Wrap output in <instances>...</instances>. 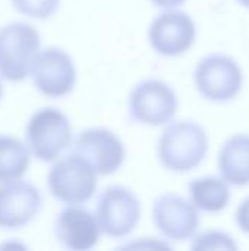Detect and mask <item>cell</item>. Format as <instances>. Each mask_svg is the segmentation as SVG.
Returning <instances> with one entry per match:
<instances>
[{
	"label": "cell",
	"mask_w": 249,
	"mask_h": 251,
	"mask_svg": "<svg viewBox=\"0 0 249 251\" xmlns=\"http://www.w3.org/2000/svg\"><path fill=\"white\" fill-rule=\"evenodd\" d=\"M43 197L37 187L19 179L0 182V228L19 229L40 213Z\"/></svg>",
	"instance_id": "12"
},
{
	"label": "cell",
	"mask_w": 249,
	"mask_h": 251,
	"mask_svg": "<svg viewBox=\"0 0 249 251\" xmlns=\"http://www.w3.org/2000/svg\"><path fill=\"white\" fill-rule=\"evenodd\" d=\"M29 75L37 90L51 99L68 96L76 82V69L72 57L59 47L40 50Z\"/></svg>",
	"instance_id": "8"
},
{
	"label": "cell",
	"mask_w": 249,
	"mask_h": 251,
	"mask_svg": "<svg viewBox=\"0 0 249 251\" xmlns=\"http://www.w3.org/2000/svg\"><path fill=\"white\" fill-rule=\"evenodd\" d=\"M40 32L29 24L10 22L0 28V76L12 81H23L41 50Z\"/></svg>",
	"instance_id": "2"
},
{
	"label": "cell",
	"mask_w": 249,
	"mask_h": 251,
	"mask_svg": "<svg viewBox=\"0 0 249 251\" xmlns=\"http://www.w3.org/2000/svg\"><path fill=\"white\" fill-rule=\"evenodd\" d=\"M153 222L166 238L185 241L197 234L200 215L186 199L178 194H163L153 204Z\"/></svg>",
	"instance_id": "11"
},
{
	"label": "cell",
	"mask_w": 249,
	"mask_h": 251,
	"mask_svg": "<svg viewBox=\"0 0 249 251\" xmlns=\"http://www.w3.org/2000/svg\"><path fill=\"white\" fill-rule=\"evenodd\" d=\"M192 250H238L235 240L223 231H207L197 235L191 246Z\"/></svg>",
	"instance_id": "17"
},
{
	"label": "cell",
	"mask_w": 249,
	"mask_h": 251,
	"mask_svg": "<svg viewBox=\"0 0 249 251\" xmlns=\"http://www.w3.org/2000/svg\"><path fill=\"white\" fill-rule=\"evenodd\" d=\"M208 153V137L201 125L194 121L169 124L160 135L157 154L160 163L178 174L189 172L200 166Z\"/></svg>",
	"instance_id": "1"
},
{
	"label": "cell",
	"mask_w": 249,
	"mask_h": 251,
	"mask_svg": "<svg viewBox=\"0 0 249 251\" xmlns=\"http://www.w3.org/2000/svg\"><path fill=\"white\" fill-rule=\"evenodd\" d=\"M3 97V85H1V81H0V100Z\"/></svg>",
	"instance_id": "22"
},
{
	"label": "cell",
	"mask_w": 249,
	"mask_h": 251,
	"mask_svg": "<svg viewBox=\"0 0 249 251\" xmlns=\"http://www.w3.org/2000/svg\"><path fill=\"white\" fill-rule=\"evenodd\" d=\"M54 235L68 250L87 251L98 244L101 229L95 215L79 204H69L54 221Z\"/></svg>",
	"instance_id": "13"
},
{
	"label": "cell",
	"mask_w": 249,
	"mask_h": 251,
	"mask_svg": "<svg viewBox=\"0 0 249 251\" xmlns=\"http://www.w3.org/2000/svg\"><path fill=\"white\" fill-rule=\"evenodd\" d=\"M95 218L103 234L123 238L136 228L141 219L139 199L126 187H107L98 197Z\"/></svg>",
	"instance_id": "6"
},
{
	"label": "cell",
	"mask_w": 249,
	"mask_h": 251,
	"mask_svg": "<svg viewBox=\"0 0 249 251\" xmlns=\"http://www.w3.org/2000/svg\"><path fill=\"white\" fill-rule=\"evenodd\" d=\"M179 101L175 90L160 79H145L129 94V115L134 121L148 126L169 124L176 115Z\"/></svg>",
	"instance_id": "7"
},
{
	"label": "cell",
	"mask_w": 249,
	"mask_h": 251,
	"mask_svg": "<svg viewBox=\"0 0 249 251\" xmlns=\"http://www.w3.org/2000/svg\"><path fill=\"white\" fill-rule=\"evenodd\" d=\"M238 1H239L244 7H248L249 9V0H238Z\"/></svg>",
	"instance_id": "21"
},
{
	"label": "cell",
	"mask_w": 249,
	"mask_h": 251,
	"mask_svg": "<svg viewBox=\"0 0 249 251\" xmlns=\"http://www.w3.org/2000/svg\"><path fill=\"white\" fill-rule=\"evenodd\" d=\"M191 203L203 212L217 213L227 207L230 201V190L223 178L204 176L189 184Z\"/></svg>",
	"instance_id": "15"
},
{
	"label": "cell",
	"mask_w": 249,
	"mask_h": 251,
	"mask_svg": "<svg viewBox=\"0 0 249 251\" xmlns=\"http://www.w3.org/2000/svg\"><path fill=\"white\" fill-rule=\"evenodd\" d=\"M73 153L91 163L98 175L117 172L126 157L122 140L107 128H88L81 131L72 143Z\"/></svg>",
	"instance_id": "9"
},
{
	"label": "cell",
	"mask_w": 249,
	"mask_h": 251,
	"mask_svg": "<svg viewBox=\"0 0 249 251\" xmlns=\"http://www.w3.org/2000/svg\"><path fill=\"white\" fill-rule=\"evenodd\" d=\"M97 176L88 160L72 153L51 166L47 187L51 196L65 204H84L97 191Z\"/></svg>",
	"instance_id": "4"
},
{
	"label": "cell",
	"mask_w": 249,
	"mask_h": 251,
	"mask_svg": "<svg viewBox=\"0 0 249 251\" xmlns=\"http://www.w3.org/2000/svg\"><path fill=\"white\" fill-rule=\"evenodd\" d=\"M25 138L34 157L41 162H54L72 144V125L59 109L44 107L28 121Z\"/></svg>",
	"instance_id": "3"
},
{
	"label": "cell",
	"mask_w": 249,
	"mask_h": 251,
	"mask_svg": "<svg viewBox=\"0 0 249 251\" xmlns=\"http://www.w3.org/2000/svg\"><path fill=\"white\" fill-rule=\"evenodd\" d=\"M195 37V22L182 10L170 9L157 15L148 28V40L154 51L169 57L181 56L188 51Z\"/></svg>",
	"instance_id": "10"
},
{
	"label": "cell",
	"mask_w": 249,
	"mask_h": 251,
	"mask_svg": "<svg viewBox=\"0 0 249 251\" xmlns=\"http://www.w3.org/2000/svg\"><path fill=\"white\" fill-rule=\"evenodd\" d=\"M236 224L238 226L249 234V197H247L236 210Z\"/></svg>",
	"instance_id": "19"
},
{
	"label": "cell",
	"mask_w": 249,
	"mask_h": 251,
	"mask_svg": "<svg viewBox=\"0 0 249 251\" xmlns=\"http://www.w3.org/2000/svg\"><path fill=\"white\" fill-rule=\"evenodd\" d=\"M219 171L222 178L232 185L249 184V135L236 134L222 147L219 154Z\"/></svg>",
	"instance_id": "14"
},
{
	"label": "cell",
	"mask_w": 249,
	"mask_h": 251,
	"mask_svg": "<svg viewBox=\"0 0 249 251\" xmlns=\"http://www.w3.org/2000/svg\"><path fill=\"white\" fill-rule=\"evenodd\" d=\"M194 79L200 94L214 103L230 101L244 85V75L238 62L220 53L203 57L195 68Z\"/></svg>",
	"instance_id": "5"
},
{
	"label": "cell",
	"mask_w": 249,
	"mask_h": 251,
	"mask_svg": "<svg viewBox=\"0 0 249 251\" xmlns=\"http://www.w3.org/2000/svg\"><path fill=\"white\" fill-rule=\"evenodd\" d=\"M12 4L19 13L25 16L47 19L57 12L60 0H12Z\"/></svg>",
	"instance_id": "18"
},
{
	"label": "cell",
	"mask_w": 249,
	"mask_h": 251,
	"mask_svg": "<svg viewBox=\"0 0 249 251\" xmlns=\"http://www.w3.org/2000/svg\"><path fill=\"white\" fill-rule=\"evenodd\" d=\"M31 153L18 138L0 135V182L22 178L29 166Z\"/></svg>",
	"instance_id": "16"
},
{
	"label": "cell",
	"mask_w": 249,
	"mask_h": 251,
	"mask_svg": "<svg viewBox=\"0 0 249 251\" xmlns=\"http://www.w3.org/2000/svg\"><path fill=\"white\" fill-rule=\"evenodd\" d=\"M156 6L158 7H164V9H173L179 4H182L185 0H151Z\"/></svg>",
	"instance_id": "20"
}]
</instances>
